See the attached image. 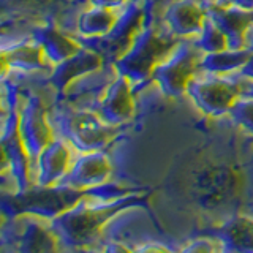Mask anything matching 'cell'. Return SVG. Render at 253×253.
Here are the masks:
<instances>
[{
	"label": "cell",
	"instance_id": "cell-1",
	"mask_svg": "<svg viewBox=\"0 0 253 253\" xmlns=\"http://www.w3.org/2000/svg\"><path fill=\"white\" fill-rule=\"evenodd\" d=\"M136 201H139V198L117 203H100L83 193L76 203L49 220L59 250L95 249L108 220L113 218L125 206Z\"/></svg>",
	"mask_w": 253,
	"mask_h": 253
},
{
	"label": "cell",
	"instance_id": "cell-2",
	"mask_svg": "<svg viewBox=\"0 0 253 253\" xmlns=\"http://www.w3.org/2000/svg\"><path fill=\"white\" fill-rule=\"evenodd\" d=\"M177 40L168 34L162 24L144 22L133 37L130 46L116 59L117 73L128 79L136 93L139 87L152 84L155 65L169 52Z\"/></svg>",
	"mask_w": 253,
	"mask_h": 253
},
{
	"label": "cell",
	"instance_id": "cell-3",
	"mask_svg": "<svg viewBox=\"0 0 253 253\" xmlns=\"http://www.w3.org/2000/svg\"><path fill=\"white\" fill-rule=\"evenodd\" d=\"M54 136L65 138L76 150H106L121 128L105 124L95 111L79 109L59 98L49 106Z\"/></svg>",
	"mask_w": 253,
	"mask_h": 253
},
{
	"label": "cell",
	"instance_id": "cell-4",
	"mask_svg": "<svg viewBox=\"0 0 253 253\" xmlns=\"http://www.w3.org/2000/svg\"><path fill=\"white\" fill-rule=\"evenodd\" d=\"M245 81L239 73L213 75L198 70L190 79L185 95L190 101L211 117L228 116L233 103L244 92Z\"/></svg>",
	"mask_w": 253,
	"mask_h": 253
},
{
	"label": "cell",
	"instance_id": "cell-5",
	"mask_svg": "<svg viewBox=\"0 0 253 253\" xmlns=\"http://www.w3.org/2000/svg\"><path fill=\"white\" fill-rule=\"evenodd\" d=\"M203 54L195 38H179L169 52L155 65L152 84L169 98L184 97L190 79L198 71Z\"/></svg>",
	"mask_w": 253,
	"mask_h": 253
},
{
	"label": "cell",
	"instance_id": "cell-6",
	"mask_svg": "<svg viewBox=\"0 0 253 253\" xmlns=\"http://www.w3.org/2000/svg\"><path fill=\"white\" fill-rule=\"evenodd\" d=\"M18 134L29 155L32 168L40 152L54 138V130L49 121V106L38 95H22L18 117Z\"/></svg>",
	"mask_w": 253,
	"mask_h": 253
},
{
	"label": "cell",
	"instance_id": "cell-7",
	"mask_svg": "<svg viewBox=\"0 0 253 253\" xmlns=\"http://www.w3.org/2000/svg\"><path fill=\"white\" fill-rule=\"evenodd\" d=\"M146 22V10L142 0H131L122 10L117 11L116 22L108 34L98 40L79 42L84 46H90L98 51L106 62H116L126 47L130 46L133 37Z\"/></svg>",
	"mask_w": 253,
	"mask_h": 253
},
{
	"label": "cell",
	"instance_id": "cell-8",
	"mask_svg": "<svg viewBox=\"0 0 253 253\" xmlns=\"http://www.w3.org/2000/svg\"><path fill=\"white\" fill-rule=\"evenodd\" d=\"M49 220L32 212L19 213L11 218V229L3 226V244H14L13 249L18 252L59 250Z\"/></svg>",
	"mask_w": 253,
	"mask_h": 253
},
{
	"label": "cell",
	"instance_id": "cell-9",
	"mask_svg": "<svg viewBox=\"0 0 253 253\" xmlns=\"http://www.w3.org/2000/svg\"><path fill=\"white\" fill-rule=\"evenodd\" d=\"M113 163L106 150H76L70 169L57 187L84 193L111 179Z\"/></svg>",
	"mask_w": 253,
	"mask_h": 253
},
{
	"label": "cell",
	"instance_id": "cell-10",
	"mask_svg": "<svg viewBox=\"0 0 253 253\" xmlns=\"http://www.w3.org/2000/svg\"><path fill=\"white\" fill-rule=\"evenodd\" d=\"M117 75L114 62H105L100 68L89 71L70 83L65 90L59 95V98L65 100L75 108L95 111L101 97Z\"/></svg>",
	"mask_w": 253,
	"mask_h": 253
},
{
	"label": "cell",
	"instance_id": "cell-11",
	"mask_svg": "<svg viewBox=\"0 0 253 253\" xmlns=\"http://www.w3.org/2000/svg\"><path fill=\"white\" fill-rule=\"evenodd\" d=\"M76 149L62 136H54L30 168L32 187H54L65 176Z\"/></svg>",
	"mask_w": 253,
	"mask_h": 253
},
{
	"label": "cell",
	"instance_id": "cell-12",
	"mask_svg": "<svg viewBox=\"0 0 253 253\" xmlns=\"http://www.w3.org/2000/svg\"><path fill=\"white\" fill-rule=\"evenodd\" d=\"M134 89L122 75H117L101 97L95 113L103 122L122 128L134 117Z\"/></svg>",
	"mask_w": 253,
	"mask_h": 253
},
{
	"label": "cell",
	"instance_id": "cell-13",
	"mask_svg": "<svg viewBox=\"0 0 253 253\" xmlns=\"http://www.w3.org/2000/svg\"><path fill=\"white\" fill-rule=\"evenodd\" d=\"M32 37L42 46L44 57L51 67L68 59L81 47V43L75 35L68 34L57 22L46 16L42 21H37L32 27Z\"/></svg>",
	"mask_w": 253,
	"mask_h": 253
},
{
	"label": "cell",
	"instance_id": "cell-14",
	"mask_svg": "<svg viewBox=\"0 0 253 253\" xmlns=\"http://www.w3.org/2000/svg\"><path fill=\"white\" fill-rule=\"evenodd\" d=\"M3 71L11 73H49L51 65L47 63L42 46L34 37H26L2 46Z\"/></svg>",
	"mask_w": 253,
	"mask_h": 253
},
{
	"label": "cell",
	"instance_id": "cell-15",
	"mask_svg": "<svg viewBox=\"0 0 253 253\" xmlns=\"http://www.w3.org/2000/svg\"><path fill=\"white\" fill-rule=\"evenodd\" d=\"M206 16V6L198 0H176L166 8L158 24L176 38H195L200 34Z\"/></svg>",
	"mask_w": 253,
	"mask_h": 253
},
{
	"label": "cell",
	"instance_id": "cell-16",
	"mask_svg": "<svg viewBox=\"0 0 253 253\" xmlns=\"http://www.w3.org/2000/svg\"><path fill=\"white\" fill-rule=\"evenodd\" d=\"M105 62V57L98 51H95L90 46L81 44V47L73 55H70L68 59L51 68L47 79H49V84L60 95L70 83H73L75 79L89 73V71L100 68Z\"/></svg>",
	"mask_w": 253,
	"mask_h": 253
},
{
	"label": "cell",
	"instance_id": "cell-17",
	"mask_svg": "<svg viewBox=\"0 0 253 253\" xmlns=\"http://www.w3.org/2000/svg\"><path fill=\"white\" fill-rule=\"evenodd\" d=\"M209 18L217 24L218 29L223 32L228 46L233 49H239L244 47V35L245 30L253 22V11L252 10H244L239 6L233 5H212L206 10Z\"/></svg>",
	"mask_w": 253,
	"mask_h": 253
},
{
	"label": "cell",
	"instance_id": "cell-18",
	"mask_svg": "<svg viewBox=\"0 0 253 253\" xmlns=\"http://www.w3.org/2000/svg\"><path fill=\"white\" fill-rule=\"evenodd\" d=\"M215 234L223 242L225 252H253V215H234L225 221Z\"/></svg>",
	"mask_w": 253,
	"mask_h": 253
},
{
	"label": "cell",
	"instance_id": "cell-19",
	"mask_svg": "<svg viewBox=\"0 0 253 253\" xmlns=\"http://www.w3.org/2000/svg\"><path fill=\"white\" fill-rule=\"evenodd\" d=\"M116 16H117V11L89 5L81 11V14H79L75 37L78 38V42L103 38L111 29H113L116 22Z\"/></svg>",
	"mask_w": 253,
	"mask_h": 253
},
{
	"label": "cell",
	"instance_id": "cell-20",
	"mask_svg": "<svg viewBox=\"0 0 253 253\" xmlns=\"http://www.w3.org/2000/svg\"><path fill=\"white\" fill-rule=\"evenodd\" d=\"M250 54L252 51L245 49V47H239V49L226 47V49L218 52L203 54L198 70L213 75H234L245 65Z\"/></svg>",
	"mask_w": 253,
	"mask_h": 253
},
{
	"label": "cell",
	"instance_id": "cell-21",
	"mask_svg": "<svg viewBox=\"0 0 253 253\" xmlns=\"http://www.w3.org/2000/svg\"><path fill=\"white\" fill-rule=\"evenodd\" d=\"M195 43L204 54L218 52L229 47L225 34L218 29V26L209 18V16H206L200 34L195 37Z\"/></svg>",
	"mask_w": 253,
	"mask_h": 253
},
{
	"label": "cell",
	"instance_id": "cell-22",
	"mask_svg": "<svg viewBox=\"0 0 253 253\" xmlns=\"http://www.w3.org/2000/svg\"><path fill=\"white\" fill-rule=\"evenodd\" d=\"M228 117L236 126L253 138V92H242L233 103Z\"/></svg>",
	"mask_w": 253,
	"mask_h": 253
},
{
	"label": "cell",
	"instance_id": "cell-23",
	"mask_svg": "<svg viewBox=\"0 0 253 253\" xmlns=\"http://www.w3.org/2000/svg\"><path fill=\"white\" fill-rule=\"evenodd\" d=\"M180 250L182 252H225V245L215 233H212V234L196 236L185 241V245H182Z\"/></svg>",
	"mask_w": 253,
	"mask_h": 253
},
{
	"label": "cell",
	"instance_id": "cell-24",
	"mask_svg": "<svg viewBox=\"0 0 253 253\" xmlns=\"http://www.w3.org/2000/svg\"><path fill=\"white\" fill-rule=\"evenodd\" d=\"M146 10V22H160L165 10L176 0H142Z\"/></svg>",
	"mask_w": 253,
	"mask_h": 253
},
{
	"label": "cell",
	"instance_id": "cell-25",
	"mask_svg": "<svg viewBox=\"0 0 253 253\" xmlns=\"http://www.w3.org/2000/svg\"><path fill=\"white\" fill-rule=\"evenodd\" d=\"M131 0H89V3L93 6H101V8H108V10L119 11L122 10L125 5H128Z\"/></svg>",
	"mask_w": 253,
	"mask_h": 253
},
{
	"label": "cell",
	"instance_id": "cell-26",
	"mask_svg": "<svg viewBox=\"0 0 253 253\" xmlns=\"http://www.w3.org/2000/svg\"><path fill=\"white\" fill-rule=\"evenodd\" d=\"M218 5H233V6H239L244 10H252L253 11V0H217Z\"/></svg>",
	"mask_w": 253,
	"mask_h": 253
},
{
	"label": "cell",
	"instance_id": "cell-27",
	"mask_svg": "<svg viewBox=\"0 0 253 253\" xmlns=\"http://www.w3.org/2000/svg\"><path fill=\"white\" fill-rule=\"evenodd\" d=\"M242 78H245V79H249V81H253V52L250 54V57H249V60L245 62V65L237 71Z\"/></svg>",
	"mask_w": 253,
	"mask_h": 253
},
{
	"label": "cell",
	"instance_id": "cell-28",
	"mask_svg": "<svg viewBox=\"0 0 253 253\" xmlns=\"http://www.w3.org/2000/svg\"><path fill=\"white\" fill-rule=\"evenodd\" d=\"M244 47L253 52V22L249 26V29L245 30L244 35Z\"/></svg>",
	"mask_w": 253,
	"mask_h": 253
},
{
	"label": "cell",
	"instance_id": "cell-29",
	"mask_svg": "<svg viewBox=\"0 0 253 253\" xmlns=\"http://www.w3.org/2000/svg\"><path fill=\"white\" fill-rule=\"evenodd\" d=\"M200 3H203L204 6H206V10H208L209 6H212V5H215L217 3V0H198Z\"/></svg>",
	"mask_w": 253,
	"mask_h": 253
},
{
	"label": "cell",
	"instance_id": "cell-30",
	"mask_svg": "<svg viewBox=\"0 0 253 253\" xmlns=\"http://www.w3.org/2000/svg\"><path fill=\"white\" fill-rule=\"evenodd\" d=\"M244 92H253V81H245V87H244Z\"/></svg>",
	"mask_w": 253,
	"mask_h": 253
}]
</instances>
